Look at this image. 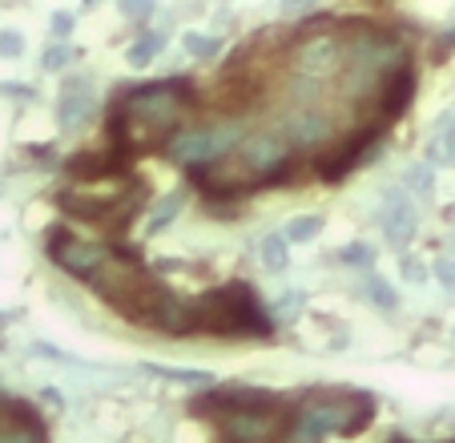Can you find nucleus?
I'll return each instance as SVG.
<instances>
[{
    "mask_svg": "<svg viewBox=\"0 0 455 443\" xmlns=\"http://www.w3.org/2000/svg\"><path fill=\"white\" fill-rule=\"evenodd\" d=\"M189 331H210V334H270L275 323L267 310L258 307V294L246 282H230L198 302H189Z\"/></svg>",
    "mask_w": 455,
    "mask_h": 443,
    "instance_id": "f257e3e1",
    "label": "nucleus"
},
{
    "mask_svg": "<svg viewBox=\"0 0 455 443\" xmlns=\"http://www.w3.org/2000/svg\"><path fill=\"white\" fill-rule=\"evenodd\" d=\"M375 415L371 395H343V399H310L299 407L291 427V443H323L327 435H359Z\"/></svg>",
    "mask_w": 455,
    "mask_h": 443,
    "instance_id": "f03ea898",
    "label": "nucleus"
},
{
    "mask_svg": "<svg viewBox=\"0 0 455 443\" xmlns=\"http://www.w3.org/2000/svg\"><path fill=\"white\" fill-rule=\"evenodd\" d=\"M242 141H246V129L238 121H226V125H206V129H181V133H173L165 141V154L178 165H210Z\"/></svg>",
    "mask_w": 455,
    "mask_h": 443,
    "instance_id": "7ed1b4c3",
    "label": "nucleus"
},
{
    "mask_svg": "<svg viewBox=\"0 0 455 443\" xmlns=\"http://www.w3.org/2000/svg\"><path fill=\"white\" fill-rule=\"evenodd\" d=\"M178 89L186 85H146L125 101V113L133 121H141L146 129H173L186 113V97H178Z\"/></svg>",
    "mask_w": 455,
    "mask_h": 443,
    "instance_id": "20e7f679",
    "label": "nucleus"
},
{
    "mask_svg": "<svg viewBox=\"0 0 455 443\" xmlns=\"http://www.w3.org/2000/svg\"><path fill=\"white\" fill-rule=\"evenodd\" d=\"M242 162L254 170V181H283L291 173V145L278 129H262L242 141Z\"/></svg>",
    "mask_w": 455,
    "mask_h": 443,
    "instance_id": "39448f33",
    "label": "nucleus"
},
{
    "mask_svg": "<svg viewBox=\"0 0 455 443\" xmlns=\"http://www.w3.org/2000/svg\"><path fill=\"white\" fill-rule=\"evenodd\" d=\"M49 254H52V262H57L60 270L77 274V278H93L97 270L109 266V250H105L101 242L73 238V234H65V230H57L49 238Z\"/></svg>",
    "mask_w": 455,
    "mask_h": 443,
    "instance_id": "423d86ee",
    "label": "nucleus"
},
{
    "mask_svg": "<svg viewBox=\"0 0 455 443\" xmlns=\"http://www.w3.org/2000/svg\"><path fill=\"white\" fill-rule=\"evenodd\" d=\"M0 443H44V427L28 403L0 399Z\"/></svg>",
    "mask_w": 455,
    "mask_h": 443,
    "instance_id": "0eeeda50",
    "label": "nucleus"
},
{
    "mask_svg": "<svg viewBox=\"0 0 455 443\" xmlns=\"http://www.w3.org/2000/svg\"><path fill=\"white\" fill-rule=\"evenodd\" d=\"M415 205L403 189H387L383 194V230L391 238V246H407L415 238Z\"/></svg>",
    "mask_w": 455,
    "mask_h": 443,
    "instance_id": "6e6552de",
    "label": "nucleus"
},
{
    "mask_svg": "<svg viewBox=\"0 0 455 443\" xmlns=\"http://www.w3.org/2000/svg\"><path fill=\"white\" fill-rule=\"evenodd\" d=\"M283 137L294 149H318V145L331 137V121L318 109H294L283 125Z\"/></svg>",
    "mask_w": 455,
    "mask_h": 443,
    "instance_id": "1a4fd4ad",
    "label": "nucleus"
},
{
    "mask_svg": "<svg viewBox=\"0 0 455 443\" xmlns=\"http://www.w3.org/2000/svg\"><path fill=\"white\" fill-rule=\"evenodd\" d=\"M299 73H307V77H327L331 68L343 60V49H339L335 36H310V41L299 44Z\"/></svg>",
    "mask_w": 455,
    "mask_h": 443,
    "instance_id": "9d476101",
    "label": "nucleus"
},
{
    "mask_svg": "<svg viewBox=\"0 0 455 443\" xmlns=\"http://www.w3.org/2000/svg\"><path fill=\"white\" fill-rule=\"evenodd\" d=\"M371 137H375V129H367V133H359V137H351V141L343 145V149H339V154H331L327 162L318 165V173H323V178L327 181H343L347 173L355 170V165L363 162V145L371 141Z\"/></svg>",
    "mask_w": 455,
    "mask_h": 443,
    "instance_id": "9b49d317",
    "label": "nucleus"
},
{
    "mask_svg": "<svg viewBox=\"0 0 455 443\" xmlns=\"http://www.w3.org/2000/svg\"><path fill=\"white\" fill-rule=\"evenodd\" d=\"M411 93H415V73L411 68H395L391 77H387V89H383V117L395 121L399 113L411 105Z\"/></svg>",
    "mask_w": 455,
    "mask_h": 443,
    "instance_id": "f8f14e48",
    "label": "nucleus"
},
{
    "mask_svg": "<svg viewBox=\"0 0 455 443\" xmlns=\"http://www.w3.org/2000/svg\"><path fill=\"white\" fill-rule=\"evenodd\" d=\"M69 178L73 181H97V178H109V173H117L121 165L113 162V157H105V154H77V157H69Z\"/></svg>",
    "mask_w": 455,
    "mask_h": 443,
    "instance_id": "ddd939ff",
    "label": "nucleus"
},
{
    "mask_svg": "<svg viewBox=\"0 0 455 443\" xmlns=\"http://www.w3.org/2000/svg\"><path fill=\"white\" fill-rule=\"evenodd\" d=\"M89 109H93V101H89L85 81H73V85H65V101H60V125H65V129L81 125Z\"/></svg>",
    "mask_w": 455,
    "mask_h": 443,
    "instance_id": "4468645a",
    "label": "nucleus"
},
{
    "mask_svg": "<svg viewBox=\"0 0 455 443\" xmlns=\"http://www.w3.org/2000/svg\"><path fill=\"white\" fill-rule=\"evenodd\" d=\"M270 431V419L262 411H246V415H230V435L238 443H250V439H262Z\"/></svg>",
    "mask_w": 455,
    "mask_h": 443,
    "instance_id": "2eb2a0df",
    "label": "nucleus"
},
{
    "mask_svg": "<svg viewBox=\"0 0 455 443\" xmlns=\"http://www.w3.org/2000/svg\"><path fill=\"white\" fill-rule=\"evenodd\" d=\"M318 234H323V218L318 213H299V218H291L286 222V234H283V242H315Z\"/></svg>",
    "mask_w": 455,
    "mask_h": 443,
    "instance_id": "dca6fc26",
    "label": "nucleus"
},
{
    "mask_svg": "<svg viewBox=\"0 0 455 443\" xmlns=\"http://www.w3.org/2000/svg\"><path fill=\"white\" fill-rule=\"evenodd\" d=\"M262 266L270 274L286 270V242L283 238H262Z\"/></svg>",
    "mask_w": 455,
    "mask_h": 443,
    "instance_id": "f3484780",
    "label": "nucleus"
},
{
    "mask_svg": "<svg viewBox=\"0 0 455 443\" xmlns=\"http://www.w3.org/2000/svg\"><path fill=\"white\" fill-rule=\"evenodd\" d=\"M149 371L162 379H178V383H202V387L214 383V375H206V371H178V366H149Z\"/></svg>",
    "mask_w": 455,
    "mask_h": 443,
    "instance_id": "a211bd4d",
    "label": "nucleus"
},
{
    "mask_svg": "<svg viewBox=\"0 0 455 443\" xmlns=\"http://www.w3.org/2000/svg\"><path fill=\"white\" fill-rule=\"evenodd\" d=\"M181 202H186V194H173V197H170V202H165V205H162V210H157V213H154V218H149V226H146V230H149V234H162V230H165V226H170V222H173V213H178V210H181Z\"/></svg>",
    "mask_w": 455,
    "mask_h": 443,
    "instance_id": "6ab92c4d",
    "label": "nucleus"
},
{
    "mask_svg": "<svg viewBox=\"0 0 455 443\" xmlns=\"http://www.w3.org/2000/svg\"><path fill=\"white\" fill-rule=\"evenodd\" d=\"M431 154L443 157V162H455V117L443 121V129H439V141L431 145Z\"/></svg>",
    "mask_w": 455,
    "mask_h": 443,
    "instance_id": "aec40b11",
    "label": "nucleus"
},
{
    "mask_svg": "<svg viewBox=\"0 0 455 443\" xmlns=\"http://www.w3.org/2000/svg\"><path fill=\"white\" fill-rule=\"evenodd\" d=\"M371 258H375V250L367 242H351V246L339 250V262H347V266H371Z\"/></svg>",
    "mask_w": 455,
    "mask_h": 443,
    "instance_id": "412c9836",
    "label": "nucleus"
},
{
    "mask_svg": "<svg viewBox=\"0 0 455 443\" xmlns=\"http://www.w3.org/2000/svg\"><path fill=\"white\" fill-rule=\"evenodd\" d=\"M162 44H165V36H149V41H141L138 49H129V65H146V60L154 57Z\"/></svg>",
    "mask_w": 455,
    "mask_h": 443,
    "instance_id": "4be33fe9",
    "label": "nucleus"
},
{
    "mask_svg": "<svg viewBox=\"0 0 455 443\" xmlns=\"http://www.w3.org/2000/svg\"><path fill=\"white\" fill-rule=\"evenodd\" d=\"M186 49L194 52V57H214V52H218V41H210V36H198V33H189V36H186Z\"/></svg>",
    "mask_w": 455,
    "mask_h": 443,
    "instance_id": "5701e85b",
    "label": "nucleus"
},
{
    "mask_svg": "<svg viewBox=\"0 0 455 443\" xmlns=\"http://www.w3.org/2000/svg\"><path fill=\"white\" fill-rule=\"evenodd\" d=\"M25 52V41L17 33H0V57H20Z\"/></svg>",
    "mask_w": 455,
    "mask_h": 443,
    "instance_id": "b1692460",
    "label": "nucleus"
},
{
    "mask_svg": "<svg viewBox=\"0 0 455 443\" xmlns=\"http://www.w3.org/2000/svg\"><path fill=\"white\" fill-rule=\"evenodd\" d=\"M371 299L379 302V307H395V294H391V290H387V282H379V278H371Z\"/></svg>",
    "mask_w": 455,
    "mask_h": 443,
    "instance_id": "393cba45",
    "label": "nucleus"
},
{
    "mask_svg": "<svg viewBox=\"0 0 455 443\" xmlns=\"http://www.w3.org/2000/svg\"><path fill=\"white\" fill-rule=\"evenodd\" d=\"M65 60H69V49H49L44 52V68H65Z\"/></svg>",
    "mask_w": 455,
    "mask_h": 443,
    "instance_id": "a878e982",
    "label": "nucleus"
},
{
    "mask_svg": "<svg viewBox=\"0 0 455 443\" xmlns=\"http://www.w3.org/2000/svg\"><path fill=\"white\" fill-rule=\"evenodd\" d=\"M69 28H73V17H65V12H57V17H52V33H57V36H69Z\"/></svg>",
    "mask_w": 455,
    "mask_h": 443,
    "instance_id": "bb28decb",
    "label": "nucleus"
},
{
    "mask_svg": "<svg viewBox=\"0 0 455 443\" xmlns=\"http://www.w3.org/2000/svg\"><path fill=\"white\" fill-rule=\"evenodd\" d=\"M278 310H283V315H299V310H302V294H286Z\"/></svg>",
    "mask_w": 455,
    "mask_h": 443,
    "instance_id": "cd10ccee",
    "label": "nucleus"
},
{
    "mask_svg": "<svg viewBox=\"0 0 455 443\" xmlns=\"http://www.w3.org/2000/svg\"><path fill=\"white\" fill-rule=\"evenodd\" d=\"M439 278H443L447 290H455V266L451 262H439Z\"/></svg>",
    "mask_w": 455,
    "mask_h": 443,
    "instance_id": "c85d7f7f",
    "label": "nucleus"
},
{
    "mask_svg": "<svg viewBox=\"0 0 455 443\" xmlns=\"http://www.w3.org/2000/svg\"><path fill=\"white\" fill-rule=\"evenodd\" d=\"M411 181H415L419 189H431V173L423 170V165H415V170H411Z\"/></svg>",
    "mask_w": 455,
    "mask_h": 443,
    "instance_id": "c756f323",
    "label": "nucleus"
},
{
    "mask_svg": "<svg viewBox=\"0 0 455 443\" xmlns=\"http://www.w3.org/2000/svg\"><path fill=\"white\" fill-rule=\"evenodd\" d=\"M129 17H149V4H125Z\"/></svg>",
    "mask_w": 455,
    "mask_h": 443,
    "instance_id": "7c9ffc66",
    "label": "nucleus"
}]
</instances>
